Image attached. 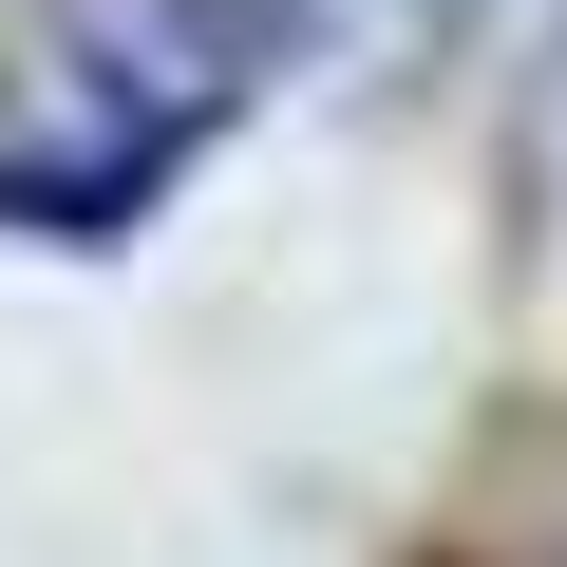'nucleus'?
<instances>
[{"label": "nucleus", "mask_w": 567, "mask_h": 567, "mask_svg": "<svg viewBox=\"0 0 567 567\" xmlns=\"http://www.w3.org/2000/svg\"><path fill=\"white\" fill-rule=\"evenodd\" d=\"M208 114H227V39H189V20H76L39 58H0V227L152 208Z\"/></svg>", "instance_id": "obj_1"}, {"label": "nucleus", "mask_w": 567, "mask_h": 567, "mask_svg": "<svg viewBox=\"0 0 567 567\" xmlns=\"http://www.w3.org/2000/svg\"><path fill=\"white\" fill-rule=\"evenodd\" d=\"M435 20H454V0H227V39H284V58H398Z\"/></svg>", "instance_id": "obj_2"}]
</instances>
